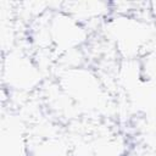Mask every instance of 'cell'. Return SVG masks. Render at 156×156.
Returning <instances> with one entry per match:
<instances>
[{
  "label": "cell",
  "instance_id": "6da1fadb",
  "mask_svg": "<svg viewBox=\"0 0 156 156\" xmlns=\"http://www.w3.org/2000/svg\"><path fill=\"white\" fill-rule=\"evenodd\" d=\"M113 29H116V40L121 48H124L127 50L139 49L140 44L144 41L143 32L145 28L135 18L127 16L116 22Z\"/></svg>",
  "mask_w": 156,
  "mask_h": 156
},
{
  "label": "cell",
  "instance_id": "7a4b0ae2",
  "mask_svg": "<svg viewBox=\"0 0 156 156\" xmlns=\"http://www.w3.org/2000/svg\"><path fill=\"white\" fill-rule=\"evenodd\" d=\"M4 71L5 78L9 80V84L18 89H26L27 87H30L35 78L34 69L22 56H13L11 58L9 57Z\"/></svg>",
  "mask_w": 156,
  "mask_h": 156
},
{
  "label": "cell",
  "instance_id": "3957f363",
  "mask_svg": "<svg viewBox=\"0 0 156 156\" xmlns=\"http://www.w3.org/2000/svg\"><path fill=\"white\" fill-rule=\"evenodd\" d=\"M1 156H26V143L21 128L13 121H9L7 126H2L0 140Z\"/></svg>",
  "mask_w": 156,
  "mask_h": 156
},
{
  "label": "cell",
  "instance_id": "277c9868",
  "mask_svg": "<svg viewBox=\"0 0 156 156\" xmlns=\"http://www.w3.org/2000/svg\"><path fill=\"white\" fill-rule=\"evenodd\" d=\"M155 13H156V11H155Z\"/></svg>",
  "mask_w": 156,
  "mask_h": 156
}]
</instances>
